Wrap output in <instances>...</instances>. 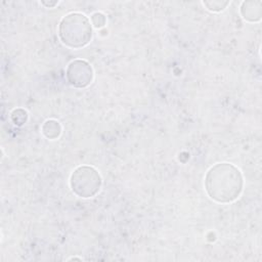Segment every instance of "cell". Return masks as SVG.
I'll list each match as a JSON object with an SVG mask.
<instances>
[{"label": "cell", "mask_w": 262, "mask_h": 262, "mask_svg": "<svg viewBox=\"0 0 262 262\" xmlns=\"http://www.w3.org/2000/svg\"><path fill=\"white\" fill-rule=\"evenodd\" d=\"M70 183L77 195L91 198L99 190L101 179L98 172L92 167L81 166L73 172Z\"/></svg>", "instance_id": "3"}, {"label": "cell", "mask_w": 262, "mask_h": 262, "mask_svg": "<svg viewBox=\"0 0 262 262\" xmlns=\"http://www.w3.org/2000/svg\"><path fill=\"white\" fill-rule=\"evenodd\" d=\"M67 78L69 83L75 87H86L93 78L92 68L84 60H74L67 69Z\"/></svg>", "instance_id": "4"}, {"label": "cell", "mask_w": 262, "mask_h": 262, "mask_svg": "<svg viewBox=\"0 0 262 262\" xmlns=\"http://www.w3.org/2000/svg\"><path fill=\"white\" fill-rule=\"evenodd\" d=\"M58 35L62 43L67 46L81 48L91 40L92 30L90 21L82 13H70L61 19Z\"/></svg>", "instance_id": "2"}, {"label": "cell", "mask_w": 262, "mask_h": 262, "mask_svg": "<svg viewBox=\"0 0 262 262\" xmlns=\"http://www.w3.org/2000/svg\"><path fill=\"white\" fill-rule=\"evenodd\" d=\"M205 186L210 198L220 203H229L239 195L243 189V177L233 165L220 163L208 171Z\"/></svg>", "instance_id": "1"}, {"label": "cell", "mask_w": 262, "mask_h": 262, "mask_svg": "<svg viewBox=\"0 0 262 262\" xmlns=\"http://www.w3.org/2000/svg\"><path fill=\"white\" fill-rule=\"evenodd\" d=\"M42 130H43V133L46 137L55 138L60 133V126H59L58 122L50 120V121L45 122V124L42 127Z\"/></svg>", "instance_id": "6"}, {"label": "cell", "mask_w": 262, "mask_h": 262, "mask_svg": "<svg viewBox=\"0 0 262 262\" xmlns=\"http://www.w3.org/2000/svg\"><path fill=\"white\" fill-rule=\"evenodd\" d=\"M92 19V24L94 25V27L96 28H100L102 26H104V23H105V18H104V15L101 14V13H94L91 17Z\"/></svg>", "instance_id": "7"}, {"label": "cell", "mask_w": 262, "mask_h": 262, "mask_svg": "<svg viewBox=\"0 0 262 262\" xmlns=\"http://www.w3.org/2000/svg\"><path fill=\"white\" fill-rule=\"evenodd\" d=\"M244 18L255 21L261 17V2L260 1H248L244 2L241 7Z\"/></svg>", "instance_id": "5"}, {"label": "cell", "mask_w": 262, "mask_h": 262, "mask_svg": "<svg viewBox=\"0 0 262 262\" xmlns=\"http://www.w3.org/2000/svg\"><path fill=\"white\" fill-rule=\"evenodd\" d=\"M208 4H205L208 9L210 10H213V11H219V10H222L227 4L228 2H206Z\"/></svg>", "instance_id": "8"}]
</instances>
